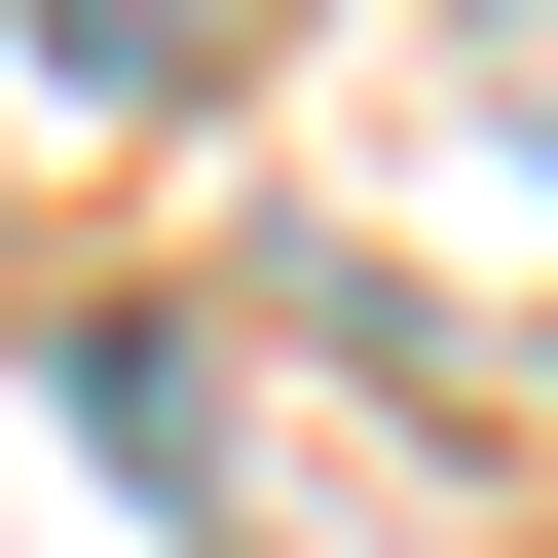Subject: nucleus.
<instances>
[{"mask_svg": "<svg viewBox=\"0 0 558 558\" xmlns=\"http://www.w3.org/2000/svg\"><path fill=\"white\" fill-rule=\"evenodd\" d=\"M38 75H75V112H186V75H223V0H38Z\"/></svg>", "mask_w": 558, "mask_h": 558, "instance_id": "obj_1", "label": "nucleus"}]
</instances>
